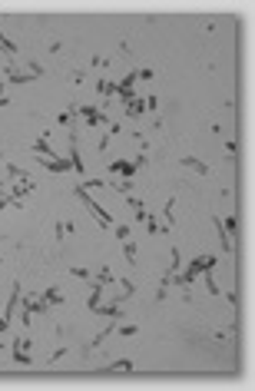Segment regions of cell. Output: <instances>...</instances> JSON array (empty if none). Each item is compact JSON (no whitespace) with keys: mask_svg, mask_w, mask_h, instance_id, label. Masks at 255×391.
Masks as SVG:
<instances>
[{"mask_svg":"<svg viewBox=\"0 0 255 391\" xmlns=\"http://www.w3.org/2000/svg\"><path fill=\"white\" fill-rule=\"evenodd\" d=\"M43 302H47L50 308H56V305H63V292H60V288H47V292H43Z\"/></svg>","mask_w":255,"mask_h":391,"instance_id":"4fadbf2b","label":"cell"},{"mask_svg":"<svg viewBox=\"0 0 255 391\" xmlns=\"http://www.w3.org/2000/svg\"><path fill=\"white\" fill-rule=\"evenodd\" d=\"M73 196H76V199H80L83 206H87L90 212H93V216H96V222L103 225V229H113V222H116V219H113V216H110V212H106L103 206H96V202L90 199V189H83V186H76V189H73Z\"/></svg>","mask_w":255,"mask_h":391,"instance_id":"7a4b0ae2","label":"cell"},{"mask_svg":"<svg viewBox=\"0 0 255 391\" xmlns=\"http://www.w3.org/2000/svg\"><path fill=\"white\" fill-rule=\"evenodd\" d=\"M106 375H123V371H133V358H120V361H113V365L103 368Z\"/></svg>","mask_w":255,"mask_h":391,"instance_id":"8fae6325","label":"cell"},{"mask_svg":"<svg viewBox=\"0 0 255 391\" xmlns=\"http://www.w3.org/2000/svg\"><path fill=\"white\" fill-rule=\"evenodd\" d=\"M209 269H215V256H212V252H202V256H196L189 265H186V272H176V275H173V285L186 288V285H192V282L199 279L202 272H209Z\"/></svg>","mask_w":255,"mask_h":391,"instance_id":"6da1fadb","label":"cell"},{"mask_svg":"<svg viewBox=\"0 0 255 391\" xmlns=\"http://www.w3.org/2000/svg\"><path fill=\"white\" fill-rule=\"evenodd\" d=\"M96 93L110 100V96H116V83H110V80H100V83H96Z\"/></svg>","mask_w":255,"mask_h":391,"instance_id":"d6986e66","label":"cell"},{"mask_svg":"<svg viewBox=\"0 0 255 391\" xmlns=\"http://www.w3.org/2000/svg\"><path fill=\"white\" fill-rule=\"evenodd\" d=\"M63 355H70V351H66V348H56L53 355H50V365H53V361H60V358H63Z\"/></svg>","mask_w":255,"mask_h":391,"instance_id":"4dcf8cb0","label":"cell"},{"mask_svg":"<svg viewBox=\"0 0 255 391\" xmlns=\"http://www.w3.org/2000/svg\"><path fill=\"white\" fill-rule=\"evenodd\" d=\"M7 176L17 183V179H27V169H20V166H14V163H10V166H7Z\"/></svg>","mask_w":255,"mask_h":391,"instance_id":"603a6c76","label":"cell"},{"mask_svg":"<svg viewBox=\"0 0 255 391\" xmlns=\"http://www.w3.org/2000/svg\"><path fill=\"white\" fill-rule=\"evenodd\" d=\"M4 73H7V83H14V87H27V83L33 80L30 73H20L14 63H4Z\"/></svg>","mask_w":255,"mask_h":391,"instance_id":"ba28073f","label":"cell"},{"mask_svg":"<svg viewBox=\"0 0 255 391\" xmlns=\"http://www.w3.org/2000/svg\"><path fill=\"white\" fill-rule=\"evenodd\" d=\"M43 169H50V173H73V163L63 160V156H40Z\"/></svg>","mask_w":255,"mask_h":391,"instance_id":"5b68a950","label":"cell"},{"mask_svg":"<svg viewBox=\"0 0 255 391\" xmlns=\"http://www.w3.org/2000/svg\"><path fill=\"white\" fill-rule=\"evenodd\" d=\"M173 212H176V196H169L166 206H162V232L173 229Z\"/></svg>","mask_w":255,"mask_h":391,"instance_id":"30bf717a","label":"cell"},{"mask_svg":"<svg viewBox=\"0 0 255 391\" xmlns=\"http://www.w3.org/2000/svg\"><path fill=\"white\" fill-rule=\"evenodd\" d=\"M113 332H116V335H123V338H133L139 328H136L133 322H116V328H113Z\"/></svg>","mask_w":255,"mask_h":391,"instance_id":"e0dca14e","label":"cell"},{"mask_svg":"<svg viewBox=\"0 0 255 391\" xmlns=\"http://www.w3.org/2000/svg\"><path fill=\"white\" fill-rule=\"evenodd\" d=\"M206 292H209V295H222V288L215 285V279H212V269L206 272Z\"/></svg>","mask_w":255,"mask_h":391,"instance_id":"44dd1931","label":"cell"},{"mask_svg":"<svg viewBox=\"0 0 255 391\" xmlns=\"http://www.w3.org/2000/svg\"><path fill=\"white\" fill-rule=\"evenodd\" d=\"M183 169H192V173H199V176H209V173H212V169H209L199 156H183Z\"/></svg>","mask_w":255,"mask_h":391,"instance_id":"9c48e42d","label":"cell"},{"mask_svg":"<svg viewBox=\"0 0 255 391\" xmlns=\"http://www.w3.org/2000/svg\"><path fill=\"white\" fill-rule=\"evenodd\" d=\"M113 282H116V275H113V272H110V269H106V265H103V269L96 272V282H93V285L106 288V285H113Z\"/></svg>","mask_w":255,"mask_h":391,"instance_id":"9a60e30c","label":"cell"},{"mask_svg":"<svg viewBox=\"0 0 255 391\" xmlns=\"http://www.w3.org/2000/svg\"><path fill=\"white\" fill-rule=\"evenodd\" d=\"M14 361L17 365H30V338H17L14 342Z\"/></svg>","mask_w":255,"mask_h":391,"instance_id":"8992f818","label":"cell"},{"mask_svg":"<svg viewBox=\"0 0 255 391\" xmlns=\"http://www.w3.org/2000/svg\"><path fill=\"white\" fill-rule=\"evenodd\" d=\"M126 202H129V209H133V212H143V199H139V196H126Z\"/></svg>","mask_w":255,"mask_h":391,"instance_id":"4316f807","label":"cell"},{"mask_svg":"<svg viewBox=\"0 0 255 391\" xmlns=\"http://www.w3.org/2000/svg\"><path fill=\"white\" fill-rule=\"evenodd\" d=\"M7 325H10V319H7V315H0V335L7 332Z\"/></svg>","mask_w":255,"mask_h":391,"instance_id":"1f68e13d","label":"cell"},{"mask_svg":"<svg viewBox=\"0 0 255 391\" xmlns=\"http://www.w3.org/2000/svg\"><path fill=\"white\" fill-rule=\"evenodd\" d=\"M7 206H14V196H7L4 186H0V209H7Z\"/></svg>","mask_w":255,"mask_h":391,"instance_id":"f1b7e54d","label":"cell"},{"mask_svg":"<svg viewBox=\"0 0 255 391\" xmlns=\"http://www.w3.org/2000/svg\"><path fill=\"white\" fill-rule=\"evenodd\" d=\"M76 116H83V123H87V126H110V116H106L103 110H100V106H80V110H76Z\"/></svg>","mask_w":255,"mask_h":391,"instance_id":"277c9868","label":"cell"},{"mask_svg":"<svg viewBox=\"0 0 255 391\" xmlns=\"http://www.w3.org/2000/svg\"><path fill=\"white\" fill-rule=\"evenodd\" d=\"M56 123L66 126V129H76V110H63L60 116H56Z\"/></svg>","mask_w":255,"mask_h":391,"instance_id":"2e32d148","label":"cell"},{"mask_svg":"<svg viewBox=\"0 0 255 391\" xmlns=\"http://www.w3.org/2000/svg\"><path fill=\"white\" fill-rule=\"evenodd\" d=\"M33 152H37V156H56V152H53V146H50V139H47V136H40V139H37V143H33Z\"/></svg>","mask_w":255,"mask_h":391,"instance_id":"5bb4252c","label":"cell"},{"mask_svg":"<svg viewBox=\"0 0 255 391\" xmlns=\"http://www.w3.org/2000/svg\"><path fill=\"white\" fill-rule=\"evenodd\" d=\"M146 229H149L152 236H156V232H162V222H159L156 216H146Z\"/></svg>","mask_w":255,"mask_h":391,"instance_id":"484cf974","label":"cell"},{"mask_svg":"<svg viewBox=\"0 0 255 391\" xmlns=\"http://www.w3.org/2000/svg\"><path fill=\"white\" fill-rule=\"evenodd\" d=\"M152 110H159V100H156V96H146V100L133 96V100H126V103H123V116H129V120L143 116V113H152Z\"/></svg>","mask_w":255,"mask_h":391,"instance_id":"3957f363","label":"cell"},{"mask_svg":"<svg viewBox=\"0 0 255 391\" xmlns=\"http://www.w3.org/2000/svg\"><path fill=\"white\" fill-rule=\"evenodd\" d=\"M219 225H222V229L229 232V236H232V232H239V219H235V216H229V219H219Z\"/></svg>","mask_w":255,"mask_h":391,"instance_id":"7402d4cb","label":"cell"},{"mask_svg":"<svg viewBox=\"0 0 255 391\" xmlns=\"http://www.w3.org/2000/svg\"><path fill=\"white\" fill-rule=\"evenodd\" d=\"M110 173L120 176V179H133L136 166H133V160H116V163H110Z\"/></svg>","mask_w":255,"mask_h":391,"instance_id":"52a82bcc","label":"cell"},{"mask_svg":"<svg viewBox=\"0 0 255 391\" xmlns=\"http://www.w3.org/2000/svg\"><path fill=\"white\" fill-rule=\"evenodd\" d=\"M27 73H30V76H40V73H43V66L37 63V60H30V63H27Z\"/></svg>","mask_w":255,"mask_h":391,"instance_id":"83f0119b","label":"cell"},{"mask_svg":"<svg viewBox=\"0 0 255 391\" xmlns=\"http://www.w3.org/2000/svg\"><path fill=\"white\" fill-rule=\"evenodd\" d=\"M73 229H76V225H73V222H66V219H63V222H56V225H53V236H56V242H66V239L73 236Z\"/></svg>","mask_w":255,"mask_h":391,"instance_id":"7c38bea8","label":"cell"},{"mask_svg":"<svg viewBox=\"0 0 255 391\" xmlns=\"http://www.w3.org/2000/svg\"><path fill=\"white\" fill-rule=\"evenodd\" d=\"M0 50H4V53H10V56H14V53H17V43H14V40H7V37L0 33Z\"/></svg>","mask_w":255,"mask_h":391,"instance_id":"cb8c5ba5","label":"cell"},{"mask_svg":"<svg viewBox=\"0 0 255 391\" xmlns=\"http://www.w3.org/2000/svg\"><path fill=\"white\" fill-rule=\"evenodd\" d=\"M106 186L116 189L120 196H129V192H133V179H116V183H106Z\"/></svg>","mask_w":255,"mask_h":391,"instance_id":"ac0fdd59","label":"cell"},{"mask_svg":"<svg viewBox=\"0 0 255 391\" xmlns=\"http://www.w3.org/2000/svg\"><path fill=\"white\" fill-rule=\"evenodd\" d=\"M116 236H120V242H126V239H129V225L120 222V225H116Z\"/></svg>","mask_w":255,"mask_h":391,"instance_id":"f546056e","label":"cell"},{"mask_svg":"<svg viewBox=\"0 0 255 391\" xmlns=\"http://www.w3.org/2000/svg\"><path fill=\"white\" fill-rule=\"evenodd\" d=\"M123 259H126V262H129V265H133V262H136V242H129V239H126V242H123Z\"/></svg>","mask_w":255,"mask_h":391,"instance_id":"ffe728a7","label":"cell"},{"mask_svg":"<svg viewBox=\"0 0 255 391\" xmlns=\"http://www.w3.org/2000/svg\"><path fill=\"white\" fill-rule=\"evenodd\" d=\"M7 103H10V96H7V90L0 87V106H7Z\"/></svg>","mask_w":255,"mask_h":391,"instance_id":"d6a6232c","label":"cell"},{"mask_svg":"<svg viewBox=\"0 0 255 391\" xmlns=\"http://www.w3.org/2000/svg\"><path fill=\"white\" fill-rule=\"evenodd\" d=\"M70 275H73V279H80V282H87V279H90V269H83V265H73Z\"/></svg>","mask_w":255,"mask_h":391,"instance_id":"d4e9b609","label":"cell"}]
</instances>
